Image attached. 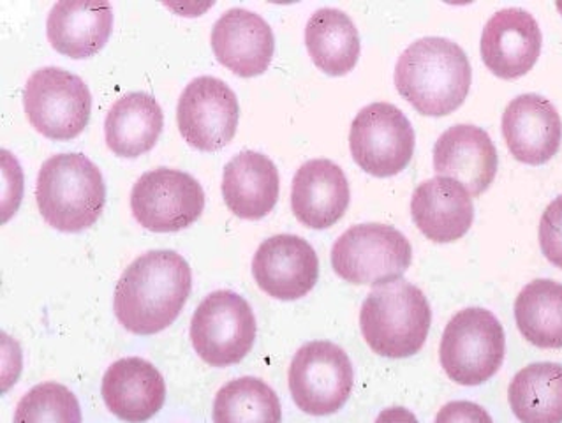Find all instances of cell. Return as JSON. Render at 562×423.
<instances>
[{"mask_svg": "<svg viewBox=\"0 0 562 423\" xmlns=\"http://www.w3.org/2000/svg\"><path fill=\"white\" fill-rule=\"evenodd\" d=\"M192 288L191 267L175 251H150L134 259L116 282V320L136 335L173 325Z\"/></svg>", "mask_w": 562, "mask_h": 423, "instance_id": "obj_1", "label": "cell"}, {"mask_svg": "<svg viewBox=\"0 0 562 423\" xmlns=\"http://www.w3.org/2000/svg\"><path fill=\"white\" fill-rule=\"evenodd\" d=\"M471 80L473 71L464 49L445 37L415 41L395 66L398 94L427 116H447L459 110Z\"/></svg>", "mask_w": 562, "mask_h": 423, "instance_id": "obj_2", "label": "cell"}, {"mask_svg": "<svg viewBox=\"0 0 562 423\" xmlns=\"http://www.w3.org/2000/svg\"><path fill=\"white\" fill-rule=\"evenodd\" d=\"M36 200L41 215L58 232L80 233L98 223L106 186L98 166L83 154H58L41 166Z\"/></svg>", "mask_w": 562, "mask_h": 423, "instance_id": "obj_3", "label": "cell"}, {"mask_svg": "<svg viewBox=\"0 0 562 423\" xmlns=\"http://www.w3.org/2000/svg\"><path fill=\"white\" fill-rule=\"evenodd\" d=\"M432 311L424 291L398 279L369 293L360 311L363 338L386 358L413 357L424 348Z\"/></svg>", "mask_w": 562, "mask_h": 423, "instance_id": "obj_4", "label": "cell"}, {"mask_svg": "<svg viewBox=\"0 0 562 423\" xmlns=\"http://www.w3.org/2000/svg\"><path fill=\"white\" fill-rule=\"evenodd\" d=\"M505 330L491 311L469 308L451 318L441 338V366L462 387H477L505 360Z\"/></svg>", "mask_w": 562, "mask_h": 423, "instance_id": "obj_5", "label": "cell"}, {"mask_svg": "<svg viewBox=\"0 0 562 423\" xmlns=\"http://www.w3.org/2000/svg\"><path fill=\"white\" fill-rule=\"evenodd\" d=\"M413 261V247L406 236L386 224H358L335 242L331 267L346 282L384 286L406 274Z\"/></svg>", "mask_w": 562, "mask_h": 423, "instance_id": "obj_6", "label": "cell"}, {"mask_svg": "<svg viewBox=\"0 0 562 423\" xmlns=\"http://www.w3.org/2000/svg\"><path fill=\"white\" fill-rule=\"evenodd\" d=\"M23 108L37 131L55 142L77 138L89 124L92 96L80 76L63 67H41L23 89Z\"/></svg>", "mask_w": 562, "mask_h": 423, "instance_id": "obj_7", "label": "cell"}, {"mask_svg": "<svg viewBox=\"0 0 562 423\" xmlns=\"http://www.w3.org/2000/svg\"><path fill=\"white\" fill-rule=\"evenodd\" d=\"M191 341L198 357L209 366L238 364L255 346V312L235 291H214L198 305L192 316Z\"/></svg>", "mask_w": 562, "mask_h": 423, "instance_id": "obj_8", "label": "cell"}, {"mask_svg": "<svg viewBox=\"0 0 562 423\" xmlns=\"http://www.w3.org/2000/svg\"><path fill=\"white\" fill-rule=\"evenodd\" d=\"M290 392L304 413H337L353 390L355 372L348 353L328 341H314L296 352L290 367Z\"/></svg>", "mask_w": 562, "mask_h": 423, "instance_id": "obj_9", "label": "cell"}, {"mask_svg": "<svg viewBox=\"0 0 562 423\" xmlns=\"http://www.w3.org/2000/svg\"><path fill=\"white\" fill-rule=\"evenodd\" d=\"M349 148L366 174L389 179L409 165L415 154V131L397 107L372 103L355 116Z\"/></svg>", "mask_w": 562, "mask_h": 423, "instance_id": "obj_10", "label": "cell"}, {"mask_svg": "<svg viewBox=\"0 0 562 423\" xmlns=\"http://www.w3.org/2000/svg\"><path fill=\"white\" fill-rule=\"evenodd\" d=\"M205 192L192 175L157 168L139 177L131 192V210L139 226L156 233L180 232L196 223Z\"/></svg>", "mask_w": 562, "mask_h": 423, "instance_id": "obj_11", "label": "cell"}, {"mask_svg": "<svg viewBox=\"0 0 562 423\" xmlns=\"http://www.w3.org/2000/svg\"><path fill=\"white\" fill-rule=\"evenodd\" d=\"M240 107L237 94L214 76H200L186 87L177 107L183 140L203 152L226 147L237 134Z\"/></svg>", "mask_w": 562, "mask_h": 423, "instance_id": "obj_12", "label": "cell"}, {"mask_svg": "<svg viewBox=\"0 0 562 423\" xmlns=\"http://www.w3.org/2000/svg\"><path fill=\"white\" fill-rule=\"evenodd\" d=\"M252 276L273 299L299 300L316 286L319 259L302 236H270L256 251Z\"/></svg>", "mask_w": 562, "mask_h": 423, "instance_id": "obj_13", "label": "cell"}, {"mask_svg": "<svg viewBox=\"0 0 562 423\" xmlns=\"http://www.w3.org/2000/svg\"><path fill=\"white\" fill-rule=\"evenodd\" d=\"M541 41L540 25L531 13L520 8L501 10L483 29V63L503 80H517L538 63Z\"/></svg>", "mask_w": 562, "mask_h": 423, "instance_id": "obj_14", "label": "cell"}, {"mask_svg": "<svg viewBox=\"0 0 562 423\" xmlns=\"http://www.w3.org/2000/svg\"><path fill=\"white\" fill-rule=\"evenodd\" d=\"M497 165L496 145L476 125H453L439 136L434 147L436 174L456 180L473 198L491 188Z\"/></svg>", "mask_w": 562, "mask_h": 423, "instance_id": "obj_15", "label": "cell"}, {"mask_svg": "<svg viewBox=\"0 0 562 423\" xmlns=\"http://www.w3.org/2000/svg\"><path fill=\"white\" fill-rule=\"evenodd\" d=\"M210 43L220 64L241 78L263 75L276 52L270 25L244 8L226 11L214 23Z\"/></svg>", "mask_w": 562, "mask_h": 423, "instance_id": "obj_16", "label": "cell"}, {"mask_svg": "<svg viewBox=\"0 0 562 423\" xmlns=\"http://www.w3.org/2000/svg\"><path fill=\"white\" fill-rule=\"evenodd\" d=\"M503 136L512 156L524 165L549 163L562 142L558 108L538 94L518 96L503 113Z\"/></svg>", "mask_w": 562, "mask_h": 423, "instance_id": "obj_17", "label": "cell"}, {"mask_svg": "<svg viewBox=\"0 0 562 423\" xmlns=\"http://www.w3.org/2000/svg\"><path fill=\"white\" fill-rule=\"evenodd\" d=\"M351 200L342 168L330 159L307 160L300 166L291 188V209L304 226L326 230L339 223Z\"/></svg>", "mask_w": 562, "mask_h": 423, "instance_id": "obj_18", "label": "cell"}, {"mask_svg": "<svg viewBox=\"0 0 562 423\" xmlns=\"http://www.w3.org/2000/svg\"><path fill=\"white\" fill-rule=\"evenodd\" d=\"M104 404L116 419L144 423L159 413L166 401V383L161 372L144 358L116 360L103 378Z\"/></svg>", "mask_w": 562, "mask_h": 423, "instance_id": "obj_19", "label": "cell"}, {"mask_svg": "<svg viewBox=\"0 0 562 423\" xmlns=\"http://www.w3.org/2000/svg\"><path fill=\"white\" fill-rule=\"evenodd\" d=\"M113 10L106 0H63L52 8L46 34L58 54L89 58L112 36Z\"/></svg>", "mask_w": 562, "mask_h": 423, "instance_id": "obj_20", "label": "cell"}, {"mask_svg": "<svg viewBox=\"0 0 562 423\" xmlns=\"http://www.w3.org/2000/svg\"><path fill=\"white\" fill-rule=\"evenodd\" d=\"M413 221L429 241L450 244L471 230L473 200L456 180L447 177L425 180L411 200Z\"/></svg>", "mask_w": 562, "mask_h": 423, "instance_id": "obj_21", "label": "cell"}, {"mask_svg": "<svg viewBox=\"0 0 562 423\" xmlns=\"http://www.w3.org/2000/svg\"><path fill=\"white\" fill-rule=\"evenodd\" d=\"M279 188L276 165L259 152H240L224 168V203L240 219L258 221L270 214L279 200Z\"/></svg>", "mask_w": 562, "mask_h": 423, "instance_id": "obj_22", "label": "cell"}, {"mask_svg": "<svg viewBox=\"0 0 562 423\" xmlns=\"http://www.w3.org/2000/svg\"><path fill=\"white\" fill-rule=\"evenodd\" d=\"M165 115L156 99L145 92H131L119 99L108 112L104 134L115 156H144L161 136Z\"/></svg>", "mask_w": 562, "mask_h": 423, "instance_id": "obj_23", "label": "cell"}, {"mask_svg": "<svg viewBox=\"0 0 562 423\" xmlns=\"http://www.w3.org/2000/svg\"><path fill=\"white\" fill-rule=\"evenodd\" d=\"M305 46L313 63L330 76H344L353 71L362 49L353 20L335 8L317 10L308 19Z\"/></svg>", "mask_w": 562, "mask_h": 423, "instance_id": "obj_24", "label": "cell"}, {"mask_svg": "<svg viewBox=\"0 0 562 423\" xmlns=\"http://www.w3.org/2000/svg\"><path fill=\"white\" fill-rule=\"evenodd\" d=\"M508 399L522 423H562V366L540 361L524 367L509 383Z\"/></svg>", "mask_w": 562, "mask_h": 423, "instance_id": "obj_25", "label": "cell"}, {"mask_svg": "<svg viewBox=\"0 0 562 423\" xmlns=\"http://www.w3.org/2000/svg\"><path fill=\"white\" fill-rule=\"evenodd\" d=\"M515 321L538 348H562V285L550 279L529 282L515 300Z\"/></svg>", "mask_w": 562, "mask_h": 423, "instance_id": "obj_26", "label": "cell"}, {"mask_svg": "<svg viewBox=\"0 0 562 423\" xmlns=\"http://www.w3.org/2000/svg\"><path fill=\"white\" fill-rule=\"evenodd\" d=\"M279 397L265 381L252 376L233 379L214 401V423H281Z\"/></svg>", "mask_w": 562, "mask_h": 423, "instance_id": "obj_27", "label": "cell"}, {"mask_svg": "<svg viewBox=\"0 0 562 423\" xmlns=\"http://www.w3.org/2000/svg\"><path fill=\"white\" fill-rule=\"evenodd\" d=\"M13 423H81L80 402L64 385H36L16 405Z\"/></svg>", "mask_w": 562, "mask_h": 423, "instance_id": "obj_28", "label": "cell"}, {"mask_svg": "<svg viewBox=\"0 0 562 423\" xmlns=\"http://www.w3.org/2000/svg\"><path fill=\"white\" fill-rule=\"evenodd\" d=\"M540 245L544 258L562 268V197L555 198L541 215Z\"/></svg>", "mask_w": 562, "mask_h": 423, "instance_id": "obj_29", "label": "cell"}, {"mask_svg": "<svg viewBox=\"0 0 562 423\" xmlns=\"http://www.w3.org/2000/svg\"><path fill=\"white\" fill-rule=\"evenodd\" d=\"M436 423H494L482 405L469 401H453L442 405Z\"/></svg>", "mask_w": 562, "mask_h": 423, "instance_id": "obj_30", "label": "cell"}, {"mask_svg": "<svg viewBox=\"0 0 562 423\" xmlns=\"http://www.w3.org/2000/svg\"><path fill=\"white\" fill-rule=\"evenodd\" d=\"M375 423H419L415 414L411 413L406 408H389L381 411L380 416L375 419Z\"/></svg>", "mask_w": 562, "mask_h": 423, "instance_id": "obj_31", "label": "cell"}]
</instances>
